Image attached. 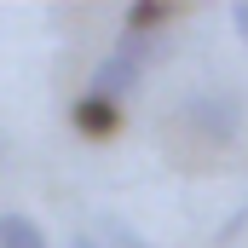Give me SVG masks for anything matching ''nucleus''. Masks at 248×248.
Segmentation results:
<instances>
[{"label":"nucleus","instance_id":"423d86ee","mask_svg":"<svg viewBox=\"0 0 248 248\" xmlns=\"http://www.w3.org/2000/svg\"><path fill=\"white\" fill-rule=\"evenodd\" d=\"M0 248H52V237L29 214H0Z\"/></svg>","mask_w":248,"mask_h":248},{"label":"nucleus","instance_id":"6e6552de","mask_svg":"<svg viewBox=\"0 0 248 248\" xmlns=\"http://www.w3.org/2000/svg\"><path fill=\"white\" fill-rule=\"evenodd\" d=\"M231 29L248 41V0H237V6H231Z\"/></svg>","mask_w":248,"mask_h":248},{"label":"nucleus","instance_id":"20e7f679","mask_svg":"<svg viewBox=\"0 0 248 248\" xmlns=\"http://www.w3.org/2000/svg\"><path fill=\"white\" fill-rule=\"evenodd\" d=\"M75 248H150V243H144L133 225H122V219H110V214H93V219L81 225Z\"/></svg>","mask_w":248,"mask_h":248},{"label":"nucleus","instance_id":"f03ea898","mask_svg":"<svg viewBox=\"0 0 248 248\" xmlns=\"http://www.w3.org/2000/svg\"><path fill=\"white\" fill-rule=\"evenodd\" d=\"M139 81H144V69H139V63H127L122 52H110V58H98V63H93L87 98H104V104H116V110H122L127 98L139 93Z\"/></svg>","mask_w":248,"mask_h":248},{"label":"nucleus","instance_id":"7ed1b4c3","mask_svg":"<svg viewBox=\"0 0 248 248\" xmlns=\"http://www.w3.org/2000/svg\"><path fill=\"white\" fill-rule=\"evenodd\" d=\"M69 122H75L81 139H98V144H104V139H116V133H122V110H116V104H104V98H87V93H81V98L69 104Z\"/></svg>","mask_w":248,"mask_h":248},{"label":"nucleus","instance_id":"0eeeda50","mask_svg":"<svg viewBox=\"0 0 248 248\" xmlns=\"http://www.w3.org/2000/svg\"><path fill=\"white\" fill-rule=\"evenodd\" d=\"M243 225H248V208H237V214H231V219L214 231V243H219V248H225V243H237V237H243Z\"/></svg>","mask_w":248,"mask_h":248},{"label":"nucleus","instance_id":"f257e3e1","mask_svg":"<svg viewBox=\"0 0 248 248\" xmlns=\"http://www.w3.org/2000/svg\"><path fill=\"white\" fill-rule=\"evenodd\" d=\"M243 116H248L243 93H231V87H196L173 104V122L196 139H208V144H231L243 133Z\"/></svg>","mask_w":248,"mask_h":248},{"label":"nucleus","instance_id":"39448f33","mask_svg":"<svg viewBox=\"0 0 248 248\" xmlns=\"http://www.w3.org/2000/svg\"><path fill=\"white\" fill-rule=\"evenodd\" d=\"M173 17H179V6H168V0H139V6H127L122 35H162Z\"/></svg>","mask_w":248,"mask_h":248}]
</instances>
